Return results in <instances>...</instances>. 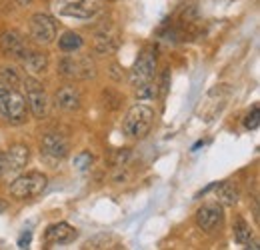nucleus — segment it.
<instances>
[{
	"instance_id": "obj_1",
	"label": "nucleus",
	"mask_w": 260,
	"mask_h": 250,
	"mask_svg": "<svg viewBox=\"0 0 260 250\" xmlns=\"http://www.w3.org/2000/svg\"><path fill=\"white\" fill-rule=\"evenodd\" d=\"M156 52L152 48L142 50V54L138 56V60L134 63L130 70V84L136 90L138 98H152L156 96V84H154V76H156Z\"/></svg>"
},
{
	"instance_id": "obj_2",
	"label": "nucleus",
	"mask_w": 260,
	"mask_h": 250,
	"mask_svg": "<svg viewBox=\"0 0 260 250\" xmlns=\"http://www.w3.org/2000/svg\"><path fill=\"white\" fill-rule=\"evenodd\" d=\"M28 104L26 98L14 88H4L0 92V118L10 126H20L26 122Z\"/></svg>"
},
{
	"instance_id": "obj_3",
	"label": "nucleus",
	"mask_w": 260,
	"mask_h": 250,
	"mask_svg": "<svg viewBox=\"0 0 260 250\" xmlns=\"http://www.w3.org/2000/svg\"><path fill=\"white\" fill-rule=\"evenodd\" d=\"M58 74L68 80H88L96 76V66L86 54L66 52L58 60Z\"/></svg>"
},
{
	"instance_id": "obj_4",
	"label": "nucleus",
	"mask_w": 260,
	"mask_h": 250,
	"mask_svg": "<svg viewBox=\"0 0 260 250\" xmlns=\"http://www.w3.org/2000/svg\"><path fill=\"white\" fill-rule=\"evenodd\" d=\"M154 124V110L146 104H134L122 120V130L130 138H144Z\"/></svg>"
},
{
	"instance_id": "obj_5",
	"label": "nucleus",
	"mask_w": 260,
	"mask_h": 250,
	"mask_svg": "<svg viewBox=\"0 0 260 250\" xmlns=\"http://www.w3.org/2000/svg\"><path fill=\"white\" fill-rule=\"evenodd\" d=\"M48 186V176L32 170V172H24L20 176L14 178V182L10 184V196L18 198V200H26V198H36L40 196Z\"/></svg>"
},
{
	"instance_id": "obj_6",
	"label": "nucleus",
	"mask_w": 260,
	"mask_h": 250,
	"mask_svg": "<svg viewBox=\"0 0 260 250\" xmlns=\"http://www.w3.org/2000/svg\"><path fill=\"white\" fill-rule=\"evenodd\" d=\"M24 84V90H26V104L30 108V112L34 114V118H44L48 114V108H50V98L48 92L44 90V86L34 78V76H26L22 80Z\"/></svg>"
},
{
	"instance_id": "obj_7",
	"label": "nucleus",
	"mask_w": 260,
	"mask_h": 250,
	"mask_svg": "<svg viewBox=\"0 0 260 250\" xmlns=\"http://www.w3.org/2000/svg\"><path fill=\"white\" fill-rule=\"evenodd\" d=\"M28 34L36 44H52L56 38V22L52 16L44 14V12H36L30 16V24H28Z\"/></svg>"
},
{
	"instance_id": "obj_8",
	"label": "nucleus",
	"mask_w": 260,
	"mask_h": 250,
	"mask_svg": "<svg viewBox=\"0 0 260 250\" xmlns=\"http://www.w3.org/2000/svg\"><path fill=\"white\" fill-rule=\"evenodd\" d=\"M102 10V0H68L58 8V14L78 20H90Z\"/></svg>"
},
{
	"instance_id": "obj_9",
	"label": "nucleus",
	"mask_w": 260,
	"mask_h": 250,
	"mask_svg": "<svg viewBox=\"0 0 260 250\" xmlns=\"http://www.w3.org/2000/svg\"><path fill=\"white\" fill-rule=\"evenodd\" d=\"M40 152L46 158H50V160H62L70 152V144H68V140H66L62 134L48 132L42 138V142H40Z\"/></svg>"
},
{
	"instance_id": "obj_10",
	"label": "nucleus",
	"mask_w": 260,
	"mask_h": 250,
	"mask_svg": "<svg viewBox=\"0 0 260 250\" xmlns=\"http://www.w3.org/2000/svg\"><path fill=\"white\" fill-rule=\"evenodd\" d=\"M222 218H224V214H222V204L220 202H206L196 210V224L206 232L220 226Z\"/></svg>"
},
{
	"instance_id": "obj_11",
	"label": "nucleus",
	"mask_w": 260,
	"mask_h": 250,
	"mask_svg": "<svg viewBox=\"0 0 260 250\" xmlns=\"http://www.w3.org/2000/svg\"><path fill=\"white\" fill-rule=\"evenodd\" d=\"M0 48H2V52H4L8 58H18V60H20V58L26 54V50H28L24 38L16 30L2 32V36H0Z\"/></svg>"
},
{
	"instance_id": "obj_12",
	"label": "nucleus",
	"mask_w": 260,
	"mask_h": 250,
	"mask_svg": "<svg viewBox=\"0 0 260 250\" xmlns=\"http://www.w3.org/2000/svg\"><path fill=\"white\" fill-rule=\"evenodd\" d=\"M54 104L60 108V110H66V112H74L80 108L82 104V96H80V90L74 86V84H64L60 86L56 94H54Z\"/></svg>"
},
{
	"instance_id": "obj_13",
	"label": "nucleus",
	"mask_w": 260,
	"mask_h": 250,
	"mask_svg": "<svg viewBox=\"0 0 260 250\" xmlns=\"http://www.w3.org/2000/svg\"><path fill=\"white\" fill-rule=\"evenodd\" d=\"M78 236V230L74 226H70L68 222H56V224H50L46 228V242L48 244H68L72 240H76Z\"/></svg>"
},
{
	"instance_id": "obj_14",
	"label": "nucleus",
	"mask_w": 260,
	"mask_h": 250,
	"mask_svg": "<svg viewBox=\"0 0 260 250\" xmlns=\"http://www.w3.org/2000/svg\"><path fill=\"white\" fill-rule=\"evenodd\" d=\"M6 160H8V174H16L22 168H26L30 160V148L26 144H14L6 150Z\"/></svg>"
},
{
	"instance_id": "obj_15",
	"label": "nucleus",
	"mask_w": 260,
	"mask_h": 250,
	"mask_svg": "<svg viewBox=\"0 0 260 250\" xmlns=\"http://www.w3.org/2000/svg\"><path fill=\"white\" fill-rule=\"evenodd\" d=\"M22 66L30 72V74H40V72H46L48 70V54L46 52H40V50H26V54L20 58Z\"/></svg>"
},
{
	"instance_id": "obj_16",
	"label": "nucleus",
	"mask_w": 260,
	"mask_h": 250,
	"mask_svg": "<svg viewBox=\"0 0 260 250\" xmlns=\"http://www.w3.org/2000/svg\"><path fill=\"white\" fill-rule=\"evenodd\" d=\"M94 48L100 54H110L118 48V38L116 34H110L108 30L96 32V38H94Z\"/></svg>"
},
{
	"instance_id": "obj_17",
	"label": "nucleus",
	"mask_w": 260,
	"mask_h": 250,
	"mask_svg": "<svg viewBox=\"0 0 260 250\" xmlns=\"http://www.w3.org/2000/svg\"><path fill=\"white\" fill-rule=\"evenodd\" d=\"M84 40L78 32H72V30H66L60 38H58V48L62 52H78L82 48Z\"/></svg>"
},
{
	"instance_id": "obj_18",
	"label": "nucleus",
	"mask_w": 260,
	"mask_h": 250,
	"mask_svg": "<svg viewBox=\"0 0 260 250\" xmlns=\"http://www.w3.org/2000/svg\"><path fill=\"white\" fill-rule=\"evenodd\" d=\"M232 232H234V240H236L238 244H250V242H252V228H250V224L244 218L238 216V218L234 220Z\"/></svg>"
},
{
	"instance_id": "obj_19",
	"label": "nucleus",
	"mask_w": 260,
	"mask_h": 250,
	"mask_svg": "<svg viewBox=\"0 0 260 250\" xmlns=\"http://www.w3.org/2000/svg\"><path fill=\"white\" fill-rule=\"evenodd\" d=\"M216 198L220 204L224 206H234L238 202V190L234 188V184L230 182H222V184H216Z\"/></svg>"
},
{
	"instance_id": "obj_20",
	"label": "nucleus",
	"mask_w": 260,
	"mask_h": 250,
	"mask_svg": "<svg viewBox=\"0 0 260 250\" xmlns=\"http://www.w3.org/2000/svg\"><path fill=\"white\" fill-rule=\"evenodd\" d=\"M86 248H120V240L112 234H100L86 242Z\"/></svg>"
},
{
	"instance_id": "obj_21",
	"label": "nucleus",
	"mask_w": 260,
	"mask_h": 250,
	"mask_svg": "<svg viewBox=\"0 0 260 250\" xmlns=\"http://www.w3.org/2000/svg\"><path fill=\"white\" fill-rule=\"evenodd\" d=\"M0 82H2L4 86H18V84L22 82V78H20V74H18L16 68H12V66H2V68H0Z\"/></svg>"
},
{
	"instance_id": "obj_22",
	"label": "nucleus",
	"mask_w": 260,
	"mask_h": 250,
	"mask_svg": "<svg viewBox=\"0 0 260 250\" xmlns=\"http://www.w3.org/2000/svg\"><path fill=\"white\" fill-rule=\"evenodd\" d=\"M260 124V106L258 104H252L250 112L244 116V128L246 130H256Z\"/></svg>"
},
{
	"instance_id": "obj_23",
	"label": "nucleus",
	"mask_w": 260,
	"mask_h": 250,
	"mask_svg": "<svg viewBox=\"0 0 260 250\" xmlns=\"http://www.w3.org/2000/svg\"><path fill=\"white\" fill-rule=\"evenodd\" d=\"M92 162H94V158H92L90 152H80V154L74 157V166H76V170H80V172H86V170L92 166Z\"/></svg>"
},
{
	"instance_id": "obj_24",
	"label": "nucleus",
	"mask_w": 260,
	"mask_h": 250,
	"mask_svg": "<svg viewBox=\"0 0 260 250\" xmlns=\"http://www.w3.org/2000/svg\"><path fill=\"white\" fill-rule=\"evenodd\" d=\"M30 242H32V232L26 230V232H22L20 238H18V248H28Z\"/></svg>"
},
{
	"instance_id": "obj_25",
	"label": "nucleus",
	"mask_w": 260,
	"mask_h": 250,
	"mask_svg": "<svg viewBox=\"0 0 260 250\" xmlns=\"http://www.w3.org/2000/svg\"><path fill=\"white\" fill-rule=\"evenodd\" d=\"M8 174V160H6V152H0V176Z\"/></svg>"
},
{
	"instance_id": "obj_26",
	"label": "nucleus",
	"mask_w": 260,
	"mask_h": 250,
	"mask_svg": "<svg viewBox=\"0 0 260 250\" xmlns=\"http://www.w3.org/2000/svg\"><path fill=\"white\" fill-rule=\"evenodd\" d=\"M6 210H8V202L0 198V214H2V212H6Z\"/></svg>"
},
{
	"instance_id": "obj_27",
	"label": "nucleus",
	"mask_w": 260,
	"mask_h": 250,
	"mask_svg": "<svg viewBox=\"0 0 260 250\" xmlns=\"http://www.w3.org/2000/svg\"><path fill=\"white\" fill-rule=\"evenodd\" d=\"M4 88H6V86H0V92H2V90H4Z\"/></svg>"
}]
</instances>
